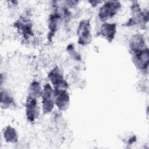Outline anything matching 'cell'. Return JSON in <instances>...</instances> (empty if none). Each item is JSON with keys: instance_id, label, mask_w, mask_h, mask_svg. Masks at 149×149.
I'll list each match as a JSON object with an SVG mask.
<instances>
[{"instance_id": "1", "label": "cell", "mask_w": 149, "mask_h": 149, "mask_svg": "<svg viewBox=\"0 0 149 149\" xmlns=\"http://www.w3.org/2000/svg\"><path fill=\"white\" fill-rule=\"evenodd\" d=\"M41 105L44 113H50L55 105V90L49 83H46L42 88L41 95Z\"/></svg>"}, {"instance_id": "2", "label": "cell", "mask_w": 149, "mask_h": 149, "mask_svg": "<svg viewBox=\"0 0 149 149\" xmlns=\"http://www.w3.org/2000/svg\"><path fill=\"white\" fill-rule=\"evenodd\" d=\"M121 3L118 1H109L105 2L99 9L98 17L105 22L112 18L120 10Z\"/></svg>"}, {"instance_id": "3", "label": "cell", "mask_w": 149, "mask_h": 149, "mask_svg": "<svg viewBox=\"0 0 149 149\" xmlns=\"http://www.w3.org/2000/svg\"><path fill=\"white\" fill-rule=\"evenodd\" d=\"M48 78L54 90H67L68 84L65 79L62 70L59 66H55L51 70Z\"/></svg>"}, {"instance_id": "4", "label": "cell", "mask_w": 149, "mask_h": 149, "mask_svg": "<svg viewBox=\"0 0 149 149\" xmlns=\"http://www.w3.org/2000/svg\"><path fill=\"white\" fill-rule=\"evenodd\" d=\"M77 41L81 45L89 44L93 39L91 25L88 20H83L80 22L77 30Z\"/></svg>"}, {"instance_id": "5", "label": "cell", "mask_w": 149, "mask_h": 149, "mask_svg": "<svg viewBox=\"0 0 149 149\" xmlns=\"http://www.w3.org/2000/svg\"><path fill=\"white\" fill-rule=\"evenodd\" d=\"M40 111L37 99L27 96L25 105V113L27 120L31 123L34 122L38 118Z\"/></svg>"}, {"instance_id": "6", "label": "cell", "mask_w": 149, "mask_h": 149, "mask_svg": "<svg viewBox=\"0 0 149 149\" xmlns=\"http://www.w3.org/2000/svg\"><path fill=\"white\" fill-rule=\"evenodd\" d=\"M132 60L134 66L139 70H146L149 63V50L148 47L132 52Z\"/></svg>"}, {"instance_id": "7", "label": "cell", "mask_w": 149, "mask_h": 149, "mask_svg": "<svg viewBox=\"0 0 149 149\" xmlns=\"http://www.w3.org/2000/svg\"><path fill=\"white\" fill-rule=\"evenodd\" d=\"M55 105L61 111H66L70 105V95L67 90H55Z\"/></svg>"}, {"instance_id": "8", "label": "cell", "mask_w": 149, "mask_h": 149, "mask_svg": "<svg viewBox=\"0 0 149 149\" xmlns=\"http://www.w3.org/2000/svg\"><path fill=\"white\" fill-rule=\"evenodd\" d=\"M99 33L106 40L111 42L116 34V24L114 23L105 22L101 25Z\"/></svg>"}, {"instance_id": "9", "label": "cell", "mask_w": 149, "mask_h": 149, "mask_svg": "<svg viewBox=\"0 0 149 149\" xmlns=\"http://www.w3.org/2000/svg\"><path fill=\"white\" fill-rule=\"evenodd\" d=\"M129 47L132 52L147 48L144 36L140 34H136L133 36L129 42Z\"/></svg>"}, {"instance_id": "10", "label": "cell", "mask_w": 149, "mask_h": 149, "mask_svg": "<svg viewBox=\"0 0 149 149\" xmlns=\"http://www.w3.org/2000/svg\"><path fill=\"white\" fill-rule=\"evenodd\" d=\"M3 136L5 140L10 143H15L18 141V133L11 126H7L3 130Z\"/></svg>"}, {"instance_id": "11", "label": "cell", "mask_w": 149, "mask_h": 149, "mask_svg": "<svg viewBox=\"0 0 149 149\" xmlns=\"http://www.w3.org/2000/svg\"><path fill=\"white\" fill-rule=\"evenodd\" d=\"M42 88L43 87H42L38 81L34 80L29 85L27 96L36 99L41 97L42 93Z\"/></svg>"}, {"instance_id": "12", "label": "cell", "mask_w": 149, "mask_h": 149, "mask_svg": "<svg viewBox=\"0 0 149 149\" xmlns=\"http://www.w3.org/2000/svg\"><path fill=\"white\" fill-rule=\"evenodd\" d=\"M61 16L58 13H52L48 20V27L50 30V33H53L59 29L61 23Z\"/></svg>"}, {"instance_id": "13", "label": "cell", "mask_w": 149, "mask_h": 149, "mask_svg": "<svg viewBox=\"0 0 149 149\" xmlns=\"http://www.w3.org/2000/svg\"><path fill=\"white\" fill-rule=\"evenodd\" d=\"M14 103L13 98L9 91L4 90L1 91V104L2 108H6L11 107Z\"/></svg>"}]
</instances>
